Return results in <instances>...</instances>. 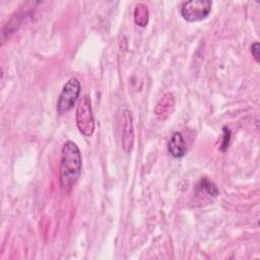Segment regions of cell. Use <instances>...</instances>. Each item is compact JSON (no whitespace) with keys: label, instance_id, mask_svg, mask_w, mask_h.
Instances as JSON below:
<instances>
[{"label":"cell","instance_id":"1","mask_svg":"<svg viewBox=\"0 0 260 260\" xmlns=\"http://www.w3.org/2000/svg\"><path fill=\"white\" fill-rule=\"evenodd\" d=\"M81 153L73 141H66L61 151L60 188L65 194L71 192L81 174Z\"/></svg>","mask_w":260,"mask_h":260},{"label":"cell","instance_id":"4","mask_svg":"<svg viewBox=\"0 0 260 260\" xmlns=\"http://www.w3.org/2000/svg\"><path fill=\"white\" fill-rule=\"evenodd\" d=\"M212 3L208 0H192L183 3L181 7L182 17L189 22L200 21L208 16Z\"/></svg>","mask_w":260,"mask_h":260},{"label":"cell","instance_id":"3","mask_svg":"<svg viewBox=\"0 0 260 260\" xmlns=\"http://www.w3.org/2000/svg\"><path fill=\"white\" fill-rule=\"evenodd\" d=\"M80 93V83L76 77L70 78L59 95L57 103V111L59 114L69 112L75 105Z\"/></svg>","mask_w":260,"mask_h":260},{"label":"cell","instance_id":"9","mask_svg":"<svg viewBox=\"0 0 260 260\" xmlns=\"http://www.w3.org/2000/svg\"><path fill=\"white\" fill-rule=\"evenodd\" d=\"M197 189L200 191H205L209 196H216L218 194L216 185L208 178H202L197 185Z\"/></svg>","mask_w":260,"mask_h":260},{"label":"cell","instance_id":"6","mask_svg":"<svg viewBox=\"0 0 260 260\" xmlns=\"http://www.w3.org/2000/svg\"><path fill=\"white\" fill-rule=\"evenodd\" d=\"M175 110V98L171 92H167L155 106L154 114L159 120L168 119Z\"/></svg>","mask_w":260,"mask_h":260},{"label":"cell","instance_id":"11","mask_svg":"<svg viewBox=\"0 0 260 260\" xmlns=\"http://www.w3.org/2000/svg\"><path fill=\"white\" fill-rule=\"evenodd\" d=\"M259 51H260L259 44L256 42L251 46V53H252V55H253V57H254V59L256 60L257 63L259 62Z\"/></svg>","mask_w":260,"mask_h":260},{"label":"cell","instance_id":"7","mask_svg":"<svg viewBox=\"0 0 260 260\" xmlns=\"http://www.w3.org/2000/svg\"><path fill=\"white\" fill-rule=\"evenodd\" d=\"M168 149L171 155L175 158H180L183 157L186 154L187 151V146L185 143V140L183 138V135L180 132H175L173 136L171 137L169 144H168Z\"/></svg>","mask_w":260,"mask_h":260},{"label":"cell","instance_id":"2","mask_svg":"<svg viewBox=\"0 0 260 260\" xmlns=\"http://www.w3.org/2000/svg\"><path fill=\"white\" fill-rule=\"evenodd\" d=\"M75 120H76V126L80 131V133H82L84 136H87V137L92 135L95 128V124H94L90 99L87 94H84L78 103V106L76 108Z\"/></svg>","mask_w":260,"mask_h":260},{"label":"cell","instance_id":"10","mask_svg":"<svg viewBox=\"0 0 260 260\" xmlns=\"http://www.w3.org/2000/svg\"><path fill=\"white\" fill-rule=\"evenodd\" d=\"M230 139H231V131L228 127H223V138H222V142L220 144V150L224 151L229 147Z\"/></svg>","mask_w":260,"mask_h":260},{"label":"cell","instance_id":"5","mask_svg":"<svg viewBox=\"0 0 260 260\" xmlns=\"http://www.w3.org/2000/svg\"><path fill=\"white\" fill-rule=\"evenodd\" d=\"M123 125H122V146L125 152L129 153L134 144V129H133V121L130 111L125 110L122 114Z\"/></svg>","mask_w":260,"mask_h":260},{"label":"cell","instance_id":"8","mask_svg":"<svg viewBox=\"0 0 260 260\" xmlns=\"http://www.w3.org/2000/svg\"><path fill=\"white\" fill-rule=\"evenodd\" d=\"M148 18H149V13H148V9L147 6L139 3L135 6L134 9V21L137 25L144 27L147 25L148 23Z\"/></svg>","mask_w":260,"mask_h":260}]
</instances>
